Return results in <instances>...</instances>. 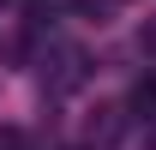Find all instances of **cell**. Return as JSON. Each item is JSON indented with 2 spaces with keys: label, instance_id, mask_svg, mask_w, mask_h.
<instances>
[{
  "label": "cell",
  "instance_id": "cell-3",
  "mask_svg": "<svg viewBox=\"0 0 156 150\" xmlns=\"http://www.w3.org/2000/svg\"><path fill=\"white\" fill-rule=\"evenodd\" d=\"M138 42H144V48H156V24H150V30H138Z\"/></svg>",
  "mask_w": 156,
  "mask_h": 150
},
{
  "label": "cell",
  "instance_id": "cell-2",
  "mask_svg": "<svg viewBox=\"0 0 156 150\" xmlns=\"http://www.w3.org/2000/svg\"><path fill=\"white\" fill-rule=\"evenodd\" d=\"M24 6H30V24H48L60 12V0H24Z\"/></svg>",
  "mask_w": 156,
  "mask_h": 150
},
{
  "label": "cell",
  "instance_id": "cell-1",
  "mask_svg": "<svg viewBox=\"0 0 156 150\" xmlns=\"http://www.w3.org/2000/svg\"><path fill=\"white\" fill-rule=\"evenodd\" d=\"M120 114H126V108H96V114H90V138H96V144H114L120 132H126Z\"/></svg>",
  "mask_w": 156,
  "mask_h": 150
}]
</instances>
